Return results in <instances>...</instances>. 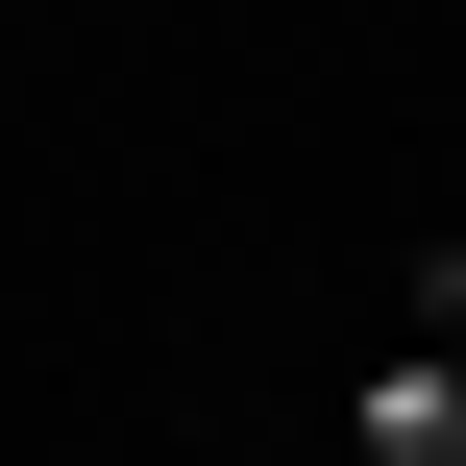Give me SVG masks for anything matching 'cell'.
Returning a JSON list of instances; mask_svg holds the SVG:
<instances>
[{
  "mask_svg": "<svg viewBox=\"0 0 466 466\" xmlns=\"http://www.w3.org/2000/svg\"><path fill=\"white\" fill-rule=\"evenodd\" d=\"M369 466H466V393H442V369H393V393H369Z\"/></svg>",
  "mask_w": 466,
  "mask_h": 466,
  "instance_id": "6da1fadb",
  "label": "cell"
}]
</instances>
